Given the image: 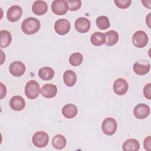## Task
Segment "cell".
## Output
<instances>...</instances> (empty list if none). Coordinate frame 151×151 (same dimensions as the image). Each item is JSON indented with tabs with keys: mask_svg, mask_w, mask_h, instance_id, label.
<instances>
[{
	"mask_svg": "<svg viewBox=\"0 0 151 151\" xmlns=\"http://www.w3.org/2000/svg\"><path fill=\"white\" fill-rule=\"evenodd\" d=\"M150 64L148 61L142 60L136 62L133 66L134 72L137 75L142 76L146 74L150 71Z\"/></svg>",
	"mask_w": 151,
	"mask_h": 151,
	"instance_id": "cell-8",
	"label": "cell"
},
{
	"mask_svg": "<svg viewBox=\"0 0 151 151\" xmlns=\"http://www.w3.org/2000/svg\"><path fill=\"white\" fill-rule=\"evenodd\" d=\"M1 48L7 47L11 42L12 36L11 33L7 30H1L0 31Z\"/></svg>",
	"mask_w": 151,
	"mask_h": 151,
	"instance_id": "cell-24",
	"label": "cell"
},
{
	"mask_svg": "<svg viewBox=\"0 0 151 151\" xmlns=\"http://www.w3.org/2000/svg\"><path fill=\"white\" fill-rule=\"evenodd\" d=\"M26 68L25 64L19 61H15L12 62L9 67V71L10 73L14 77H21L22 76Z\"/></svg>",
	"mask_w": 151,
	"mask_h": 151,
	"instance_id": "cell-9",
	"label": "cell"
},
{
	"mask_svg": "<svg viewBox=\"0 0 151 151\" xmlns=\"http://www.w3.org/2000/svg\"><path fill=\"white\" fill-rule=\"evenodd\" d=\"M70 23L68 20L61 18L55 21L54 24V29L55 32L60 35H64L67 34L70 29Z\"/></svg>",
	"mask_w": 151,
	"mask_h": 151,
	"instance_id": "cell-7",
	"label": "cell"
},
{
	"mask_svg": "<svg viewBox=\"0 0 151 151\" xmlns=\"http://www.w3.org/2000/svg\"><path fill=\"white\" fill-rule=\"evenodd\" d=\"M40 21L34 17H28L25 19L21 24L22 32L27 35H32L36 33L40 28Z\"/></svg>",
	"mask_w": 151,
	"mask_h": 151,
	"instance_id": "cell-1",
	"label": "cell"
},
{
	"mask_svg": "<svg viewBox=\"0 0 151 151\" xmlns=\"http://www.w3.org/2000/svg\"><path fill=\"white\" fill-rule=\"evenodd\" d=\"M122 149L124 151H137L140 149V143L139 141L135 139H128L123 144Z\"/></svg>",
	"mask_w": 151,
	"mask_h": 151,
	"instance_id": "cell-20",
	"label": "cell"
},
{
	"mask_svg": "<svg viewBox=\"0 0 151 151\" xmlns=\"http://www.w3.org/2000/svg\"><path fill=\"white\" fill-rule=\"evenodd\" d=\"M96 23L97 27L101 30L106 29L109 28L110 26L109 18L106 16L102 15L97 17L96 21Z\"/></svg>",
	"mask_w": 151,
	"mask_h": 151,
	"instance_id": "cell-25",
	"label": "cell"
},
{
	"mask_svg": "<svg viewBox=\"0 0 151 151\" xmlns=\"http://www.w3.org/2000/svg\"><path fill=\"white\" fill-rule=\"evenodd\" d=\"M1 84V99H2L5 96H6V87L2 83H0Z\"/></svg>",
	"mask_w": 151,
	"mask_h": 151,
	"instance_id": "cell-31",
	"label": "cell"
},
{
	"mask_svg": "<svg viewBox=\"0 0 151 151\" xmlns=\"http://www.w3.org/2000/svg\"><path fill=\"white\" fill-rule=\"evenodd\" d=\"M63 80L67 86L73 87L77 81L76 74L71 70H66L63 74Z\"/></svg>",
	"mask_w": 151,
	"mask_h": 151,
	"instance_id": "cell-18",
	"label": "cell"
},
{
	"mask_svg": "<svg viewBox=\"0 0 151 151\" xmlns=\"http://www.w3.org/2000/svg\"><path fill=\"white\" fill-rule=\"evenodd\" d=\"M52 12L58 15H63L67 13L68 10V5L64 0H54L51 4Z\"/></svg>",
	"mask_w": 151,
	"mask_h": 151,
	"instance_id": "cell-6",
	"label": "cell"
},
{
	"mask_svg": "<svg viewBox=\"0 0 151 151\" xmlns=\"http://www.w3.org/2000/svg\"><path fill=\"white\" fill-rule=\"evenodd\" d=\"M49 141V137L48 134L44 131H38L35 132L32 137V142L33 145L38 148H42L45 147Z\"/></svg>",
	"mask_w": 151,
	"mask_h": 151,
	"instance_id": "cell-3",
	"label": "cell"
},
{
	"mask_svg": "<svg viewBox=\"0 0 151 151\" xmlns=\"http://www.w3.org/2000/svg\"><path fill=\"white\" fill-rule=\"evenodd\" d=\"M133 114L137 119H144L149 115L150 108L146 104H138L134 108Z\"/></svg>",
	"mask_w": 151,
	"mask_h": 151,
	"instance_id": "cell-12",
	"label": "cell"
},
{
	"mask_svg": "<svg viewBox=\"0 0 151 151\" xmlns=\"http://www.w3.org/2000/svg\"><path fill=\"white\" fill-rule=\"evenodd\" d=\"M52 145L57 149H63L67 144V140L65 137L61 134L55 135L52 139Z\"/></svg>",
	"mask_w": 151,
	"mask_h": 151,
	"instance_id": "cell-22",
	"label": "cell"
},
{
	"mask_svg": "<svg viewBox=\"0 0 151 151\" xmlns=\"http://www.w3.org/2000/svg\"><path fill=\"white\" fill-rule=\"evenodd\" d=\"M22 14V9L19 5H12L8 9L6 17L11 22H16L19 19Z\"/></svg>",
	"mask_w": 151,
	"mask_h": 151,
	"instance_id": "cell-11",
	"label": "cell"
},
{
	"mask_svg": "<svg viewBox=\"0 0 151 151\" xmlns=\"http://www.w3.org/2000/svg\"><path fill=\"white\" fill-rule=\"evenodd\" d=\"M77 112V107L74 104L71 103L65 104L62 109L63 115L67 119H72L76 117Z\"/></svg>",
	"mask_w": 151,
	"mask_h": 151,
	"instance_id": "cell-17",
	"label": "cell"
},
{
	"mask_svg": "<svg viewBox=\"0 0 151 151\" xmlns=\"http://www.w3.org/2000/svg\"><path fill=\"white\" fill-rule=\"evenodd\" d=\"M9 106L15 111H21L25 106V101L21 96H14L10 99Z\"/></svg>",
	"mask_w": 151,
	"mask_h": 151,
	"instance_id": "cell-15",
	"label": "cell"
},
{
	"mask_svg": "<svg viewBox=\"0 0 151 151\" xmlns=\"http://www.w3.org/2000/svg\"><path fill=\"white\" fill-rule=\"evenodd\" d=\"M83 60V56L80 52L73 53L69 57V63L73 66L80 65Z\"/></svg>",
	"mask_w": 151,
	"mask_h": 151,
	"instance_id": "cell-26",
	"label": "cell"
},
{
	"mask_svg": "<svg viewBox=\"0 0 151 151\" xmlns=\"http://www.w3.org/2000/svg\"><path fill=\"white\" fill-rule=\"evenodd\" d=\"M150 143H151V137L150 136H147V137H146L145 139L144 142H143V145H144V147H145V150L150 151V150H151Z\"/></svg>",
	"mask_w": 151,
	"mask_h": 151,
	"instance_id": "cell-30",
	"label": "cell"
},
{
	"mask_svg": "<svg viewBox=\"0 0 151 151\" xmlns=\"http://www.w3.org/2000/svg\"><path fill=\"white\" fill-rule=\"evenodd\" d=\"M132 42L137 48H143L148 42L147 35L143 31H137L132 36Z\"/></svg>",
	"mask_w": 151,
	"mask_h": 151,
	"instance_id": "cell-5",
	"label": "cell"
},
{
	"mask_svg": "<svg viewBox=\"0 0 151 151\" xmlns=\"http://www.w3.org/2000/svg\"><path fill=\"white\" fill-rule=\"evenodd\" d=\"M106 37L105 34L101 32H96L93 33L90 37L91 44L95 46H100L105 44Z\"/></svg>",
	"mask_w": 151,
	"mask_h": 151,
	"instance_id": "cell-21",
	"label": "cell"
},
{
	"mask_svg": "<svg viewBox=\"0 0 151 151\" xmlns=\"http://www.w3.org/2000/svg\"><path fill=\"white\" fill-rule=\"evenodd\" d=\"M117 124L116 120L111 117L105 119L101 124V129L103 132L108 136H111L115 133L117 130Z\"/></svg>",
	"mask_w": 151,
	"mask_h": 151,
	"instance_id": "cell-4",
	"label": "cell"
},
{
	"mask_svg": "<svg viewBox=\"0 0 151 151\" xmlns=\"http://www.w3.org/2000/svg\"><path fill=\"white\" fill-rule=\"evenodd\" d=\"M114 2L116 6L120 9H125L130 6L131 0H114Z\"/></svg>",
	"mask_w": 151,
	"mask_h": 151,
	"instance_id": "cell-28",
	"label": "cell"
},
{
	"mask_svg": "<svg viewBox=\"0 0 151 151\" xmlns=\"http://www.w3.org/2000/svg\"><path fill=\"white\" fill-rule=\"evenodd\" d=\"M113 91L119 96L125 94L129 88V85L126 80L120 78L115 80L113 83Z\"/></svg>",
	"mask_w": 151,
	"mask_h": 151,
	"instance_id": "cell-10",
	"label": "cell"
},
{
	"mask_svg": "<svg viewBox=\"0 0 151 151\" xmlns=\"http://www.w3.org/2000/svg\"><path fill=\"white\" fill-rule=\"evenodd\" d=\"M75 28L80 33H86L90 28V21L85 17L78 18L75 21Z\"/></svg>",
	"mask_w": 151,
	"mask_h": 151,
	"instance_id": "cell-13",
	"label": "cell"
},
{
	"mask_svg": "<svg viewBox=\"0 0 151 151\" xmlns=\"http://www.w3.org/2000/svg\"><path fill=\"white\" fill-rule=\"evenodd\" d=\"M107 40L105 44L107 46H112L115 45L119 40V34L114 30H110L105 33Z\"/></svg>",
	"mask_w": 151,
	"mask_h": 151,
	"instance_id": "cell-23",
	"label": "cell"
},
{
	"mask_svg": "<svg viewBox=\"0 0 151 151\" xmlns=\"http://www.w3.org/2000/svg\"><path fill=\"white\" fill-rule=\"evenodd\" d=\"M38 76L42 80L48 81L54 77V71L50 67H44L40 68L38 71Z\"/></svg>",
	"mask_w": 151,
	"mask_h": 151,
	"instance_id": "cell-19",
	"label": "cell"
},
{
	"mask_svg": "<svg viewBox=\"0 0 151 151\" xmlns=\"http://www.w3.org/2000/svg\"><path fill=\"white\" fill-rule=\"evenodd\" d=\"M66 1L68 5V10L71 11H77L81 6V1L80 0H67Z\"/></svg>",
	"mask_w": 151,
	"mask_h": 151,
	"instance_id": "cell-27",
	"label": "cell"
},
{
	"mask_svg": "<svg viewBox=\"0 0 151 151\" xmlns=\"http://www.w3.org/2000/svg\"><path fill=\"white\" fill-rule=\"evenodd\" d=\"M40 92L41 89L40 85L36 81L29 80L27 83L25 87V94L28 99H36Z\"/></svg>",
	"mask_w": 151,
	"mask_h": 151,
	"instance_id": "cell-2",
	"label": "cell"
},
{
	"mask_svg": "<svg viewBox=\"0 0 151 151\" xmlns=\"http://www.w3.org/2000/svg\"><path fill=\"white\" fill-rule=\"evenodd\" d=\"M150 91H151V83H148L143 88L144 96L148 100L151 99Z\"/></svg>",
	"mask_w": 151,
	"mask_h": 151,
	"instance_id": "cell-29",
	"label": "cell"
},
{
	"mask_svg": "<svg viewBox=\"0 0 151 151\" xmlns=\"http://www.w3.org/2000/svg\"><path fill=\"white\" fill-rule=\"evenodd\" d=\"M48 10V5L44 1H35L32 5V11L37 15H42Z\"/></svg>",
	"mask_w": 151,
	"mask_h": 151,
	"instance_id": "cell-16",
	"label": "cell"
},
{
	"mask_svg": "<svg viewBox=\"0 0 151 151\" xmlns=\"http://www.w3.org/2000/svg\"><path fill=\"white\" fill-rule=\"evenodd\" d=\"M57 93V88L52 84H45L41 89V93L43 97L50 99L55 97Z\"/></svg>",
	"mask_w": 151,
	"mask_h": 151,
	"instance_id": "cell-14",
	"label": "cell"
}]
</instances>
